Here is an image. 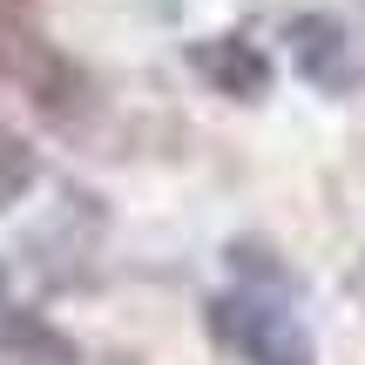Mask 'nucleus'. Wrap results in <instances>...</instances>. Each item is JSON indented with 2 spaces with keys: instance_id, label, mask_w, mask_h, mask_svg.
Here are the masks:
<instances>
[{
  "instance_id": "nucleus-5",
  "label": "nucleus",
  "mask_w": 365,
  "mask_h": 365,
  "mask_svg": "<svg viewBox=\"0 0 365 365\" xmlns=\"http://www.w3.org/2000/svg\"><path fill=\"white\" fill-rule=\"evenodd\" d=\"M41 54H48V41H41V7L34 0H0V75L27 81Z\"/></svg>"
},
{
  "instance_id": "nucleus-2",
  "label": "nucleus",
  "mask_w": 365,
  "mask_h": 365,
  "mask_svg": "<svg viewBox=\"0 0 365 365\" xmlns=\"http://www.w3.org/2000/svg\"><path fill=\"white\" fill-rule=\"evenodd\" d=\"M284 41H291V61H298V75L312 81V88L352 95L365 81V61H359V48H352V34H345L339 14H291Z\"/></svg>"
},
{
  "instance_id": "nucleus-1",
  "label": "nucleus",
  "mask_w": 365,
  "mask_h": 365,
  "mask_svg": "<svg viewBox=\"0 0 365 365\" xmlns=\"http://www.w3.org/2000/svg\"><path fill=\"white\" fill-rule=\"evenodd\" d=\"M203 331L217 352L244 359V365H318V345L304 331V318L271 291H223L203 304Z\"/></svg>"
},
{
  "instance_id": "nucleus-7",
  "label": "nucleus",
  "mask_w": 365,
  "mask_h": 365,
  "mask_svg": "<svg viewBox=\"0 0 365 365\" xmlns=\"http://www.w3.org/2000/svg\"><path fill=\"white\" fill-rule=\"evenodd\" d=\"M34 182H41V149L27 143V135L0 129V210H14Z\"/></svg>"
},
{
  "instance_id": "nucleus-6",
  "label": "nucleus",
  "mask_w": 365,
  "mask_h": 365,
  "mask_svg": "<svg viewBox=\"0 0 365 365\" xmlns=\"http://www.w3.org/2000/svg\"><path fill=\"white\" fill-rule=\"evenodd\" d=\"M223 264L237 271L244 291H271V298H291V291H298V271H291V264L277 257V244H264V237H230Z\"/></svg>"
},
{
  "instance_id": "nucleus-3",
  "label": "nucleus",
  "mask_w": 365,
  "mask_h": 365,
  "mask_svg": "<svg viewBox=\"0 0 365 365\" xmlns=\"http://www.w3.org/2000/svg\"><path fill=\"white\" fill-rule=\"evenodd\" d=\"M190 68L210 81L217 95H230V102H264L277 81L271 54L257 48L250 34H210V41H190Z\"/></svg>"
},
{
  "instance_id": "nucleus-4",
  "label": "nucleus",
  "mask_w": 365,
  "mask_h": 365,
  "mask_svg": "<svg viewBox=\"0 0 365 365\" xmlns=\"http://www.w3.org/2000/svg\"><path fill=\"white\" fill-rule=\"evenodd\" d=\"M0 359L14 365H81V339L34 304H0Z\"/></svg>"
},
{
  "instance_id": "nucleus-8",
  "label": "nucleus",
  "mask_w": 365,
  "mask_h": 365,
  "mask_svg": "<svg viewBox=\"0 0 365 365\" xmlns=\"http://www.w3.org/2000/svg\"><path fill=\"white\" fill-rule=\"evenodd\" d=\"M0 298H7V264H0Z\"/></svg>"
}]
</instances>
